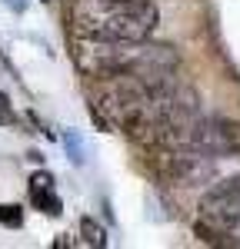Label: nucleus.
<instances>
[{"mask_svg": "<svg viewBox=\"0 0 240 249\" xmlns=\"http://www.w3.org/2000/svg\"><path fill=\"white\" fill-rule=\"evenodd\" d=\"M74 63L83 77H110V73H134L143 80H167L177 73L174 47L147 40H97L74 37Z\"/></svg>", "mask_w": 240, "mask_h": 249, "instance_id": "obj_1", "label": "nucleus"}, {"mask_svg": "<svg viewBox=\"0 0 240 249\" xmlns=\"http://www.w3.org/2000/svg\"><path fill=\"white\" fill-rule=\"evenodd\" d=\"M74 37L147 40L160 23L154 0H74L67 7Z\"/></svg>", "mask_w": 240, "mask_h": 249, "instance_id": "obj_2", "label": "nucleus"}, {"mask_svg": "<svg viewBox=\"0 0 240 249\" xmlns=\"http://www.w3.org/2000/svg\"><path fill=\"white\" fill-rule=\"evenodd\" d=\"M157 173L174 186H200L214 176V156L194 146H157Z\"/></svg>", "mask_w": 240, "mask_h": 249, "instance_id": "obj_3", "label": "nucleus"}, {"mask_svg": "<svg viewBox=\"0 0 240 249\" xmlns=\"http://www.w3.org/2000/svg\"><path fill=\"white\" fill-rule=\"evenodd\" d=\"M187 146L203 150L210 156H237L240 153V120H197L187 136Z\"/></svg>", "mask_w": 240, "mask_h": 249, "instance_id": "obj_4", "label": "nucleus"}, {"mask_svg": "<svg viewBox=\"0 0 240 249\" xmlns=\"http://www.w3.org/2000/svg\"><path fill=\"white\" fill-rule=\"evenodd\" d=\"M30 203L47 216H60L63 203H60L57 190H54V176L50 173H34L30 176Z\"/></svg>", "mask_w": 240, "mask_h": 249, "instance_id": "obj_5", "label": "nucleus"}, {"mask_svg": "<svg viewBox=\"0 0 240 249\" xmlns=\"http://www.w3.org/2000/svg\"><path fill=\"white\" fill-rule=\"evenodd\" d=\"M80 236H83V243H87V246H97V249L107 246V232H103V226L94 223L90 216H83V219H80Z\"/></svg>", "mask_w": 240, "mask_h": 249, "instance_id": "obj_6", "label": "nucleus"}, {"mask_svg": "<svg viewBox=\"0 0 240 249\" xmlns=\"http://www.w3.org/2000/svg\"><path fill=\"white\" fill-rule=\"evenodd\" d=\"M0 223L10 226V230H20L23 226V210L14 206V203H0Z\"/></svg>", "mask_w": 240, "mask_h": 249, "instance_id": "obj_7", "label": "nucleus"}, {"mask_svg": "<svg viewBox=\"0 0 240 249\" xmlns=\"http://www.w3.org/2000/svg\"><path fill=\"white\" fill-rule=\"evenodd\" d=\"M63 143H67V153H70V160H74V163H83V160H87V150H83V143H80V136L77 133H63Z\"/></svg>", "mask_w": 240, "mask_h": 249, "instance_id": "obj_8", "label": "nucleus"}, {"mask_svg": "<svg viewBox=\"0 0 240 249\" xmlns=\"http://www.w3.org/2000/svg\"><path fill=\"white\" fill-rule=\"evenodd\" d=\"M0 123H3V126L17 123V116H14V107H10V100H7V93H0Z\"/></svg>", "mask_w": 240, "mask_h": 249, "instance_id": "obj_9", "label": "nucleus"}, {"mask_svg": "<svg viewBox=\"0 0 240 249\" xmlns=\"http://www.w3.org/2000/svg\"><path fill=\"white\" fill-rule=\"evenodd\" d=\"M3 3H7L14 14H23V10H27V0H3Z\"/></svg>", "mask_w": 240, "mask_h": 249, "instance_id": "obj_10", "label": "nucleus"}]
</instances>
